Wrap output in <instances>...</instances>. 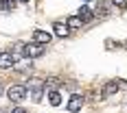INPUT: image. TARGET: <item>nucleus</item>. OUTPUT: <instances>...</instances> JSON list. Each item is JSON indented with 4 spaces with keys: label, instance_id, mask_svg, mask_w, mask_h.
I'll use <instances>...</instances> for the list:
<instances>
[{
    "label": "nucleus",
    "instance_id": "1",
    "mask_svg": "<svg viewBox=\"0 0 127 113\" xmlns=\"http://www.w3.org/2000/svg\"><path fill=\"white\" fill-rule=\"evenodd\" d=\"M29 89H31V94H33V100L37 102V100H42V94H44V89H46V83H44L42 78H31V81H29Z\"/></svg>",
    "mask_w": 127,
    "mask_h": 113
},
{
    "label": "nucleus",
    "instance_id": "2",
    "mask_svg": "<svg viewBox=\"0 0 127 113\" xmlns=\"http://www.w3.org/2000/svg\"><path fill=\"white\" fill-rule=\"evenodd\" d=\"M7 96H9L11 102H22L26 98V87L24 85H11L7 89Z\"/></svg>",
    "mask_w": 127,
    "mask_h": 113
},
{
    "label": "nucleus",
    "instance_id": "3",
    "mask_svg": "<svg viewBox=\"0 0 127 113\" xmlns=\"http://www.w3.org/2000/svg\"><path fill=\"white\" fill-rule=\"evenodd\" d=\"M44 52H46V46H44V44H37V41L24 46V54H26V57H31V59H37V57H42Z\"/></svg>",
    "mask_w": 127,
    "mask_h": 113
},
{
    "label": "nucleus",
    "instance_id": "4",
    "mask_svg": "<svg viewBox=\"0 0 127 113\" xmlns=\"http://www.w3.org/2000/svg\"><path fill=\"white\" fill-rule=\"evenodd\" d=\"M51 39H53V35H51V33H46V31H39V28L33 31V41H37V44L48 46V44H51Z\"/></svg>",
    "mask_w": 127,
    "mask_h": 113
},
{
    "label": "nucleus",
    "instance_id": "5",
    "mask_svg": "<svg viewBox=\"0 0 127 113\" xmlns=\"http://www.w3.org/2000/svg\"><path fill=\"white\" fill-rule=\"evenodd\" d=\"M81 107H83V98H81L79 94L70 96V100H68V111H70V113H77V111H81Z\"/></svg>",
    "mask_w": 127,
    "mask_h": 113
},
{
    "label": "nucleus",
    "instance_id": "6",
    "mask_svg": "<svg viewBox=\"0 0 127 113\" xmlns=\"http://www.w3.org/2000/svg\"><path fill=\"white\" fill-rule=\"evenodd\" d=\"M13 65H15V59H13L11 52H0V70H7Z\"/></svg>",
    "mask_w": 127,
    "mask_h": 113
},
{
    "label": "nucleus",
    "instance_id": "7",
    "mask_svg": "<svg viewBox=\"0 0 127 113\" xmlns=\"http://www.w3.org/2000/svg\"><path fill=\"white\" fill-rule=\"evenodd\" d=\"M118 87H121V85H118V81H110V83L103 87V98H110V96H114L116 91H118Z\"/></svg>",
    "mask_w": 127,
    "mask_h": 113
},
{
    "label": "nucleus",
    "instance_id": "8",
    "mask_svg": "<svg viewBox=\"0 0 127 113\" xmlns=\"http://www.w3.org/2000/svg\"><path fill=\"white\" fill-rule=\"evenodd\" d=\"M53 28H55V35H57V37H62V39L70 35V28H68V24H62V22H57Z\"/></svg>",
    "mask_w": 127,
    "mask_h": 113
},
{
    "label": "nucleus",
    "instance_id": "9",
    "mask_svg": "<svg viewBox=\"0 0 127 113\" xmlns=\"http://www.w3.org/2000/svg\"><path fill=\"white\" fill-rule=\"evenodd\" d=\"M79 17H81V20H83V22H90V20H92V17H94V11H92V9H90V7H86V4H83V7H81V9H79Z\"/></svg>",
    "mask_w": 127,
    "mask_h": 113
},
{
    "label": "nucleus",
    "instance_id": "10",
    "mask_svg": "<svg viewBox=\"0 0 127 113\" xmlns=\"http://www.w3.org/2000/svg\"><path fill=\"white\" fill-rule=\"evenodd\" d=\"M48 102H51L53 107H59V104H62V94H59L57 89H53L51 94H48Z\"/></svg>",
    "mask_w": 127,
    "mask_h": 113
},
{
    "label": "nucleus",
    "instance_id": "11",
    "mask_svg": "<svg viewBox=\"0 0 127 113\" xmlns=\"http://www.w3.org/2000/svg\"><path fill=\"white\" fill-rule=\"evenodd\" d=\"M15 70H20V72H26V70H31L33 65H31V57H26V59H20V61H15Z\"/></svg>",
    "mask_w": 127,
    "mask_h": 113
},
{
    "label": "nucleus",
    "instance_id": "12",
    "mask_svg": "<svg viewBox=\"0 0 127 113\" xmlns=\"http://www.w3.org/2000/svg\"><path fill=\"white\" fill-rule=\"evenodd\" d=\"M13 59H15V61H18V59H20V57H26L24 54V44H20V41H18V44H13Z\"/></svg>",
    "mask_w": 127,
    "mask_h": 113
},
{
    "label": "nucleus",
    "instance_id": "13",
    "mask_svg": "<svg viewBox=\"0 0 127 113\" xmlns=\"http://www.w3.org/2000/svg\"><path fill=\"white\" fill-rule=\"evenodd\" d=\"M66 24H68V28H81V26H83V20H81L79 15H72V17H68Z\"/></svg>",
    "mask_w": 127,
    "mask_h": 113
},
{
    "label": "nucleus",
    "instance_id": "14",
    "mask_svg": "<svg viewBox=\"0 0 127 113\" xmlns=\"http://www.w3.org/2000/svg\"><path fill=\"white\" fill-rule=\"evenodd\" d=\"M44 83H46V89H59V85H62V81H59V78H57V76H51V78H46V81H44Z\"/></svg>",
    "mask_w": 127,
    "mask_h": 113
},
{
    "label": "nucleus",
    "instance_id": "15",
    "mask_svg": "<svg viewBox=\"0 0 127 113\" xmlns=\"http://www.w3.org/2000/svg\"><path fill=\"white\" fill-rule=\"evenodd\" d=\"M107 13H110V4H107V2H99V4H96V9H94V15H107Z\"/></svg>",
    "mask_w": 127,
    "mask_h": 113
},
{
    "label": "nucleus",
    "instance_id": "16",
    "mask_svg": "<svg viewBox=\"0 0 127 113\" xmlns=\"http://www.w3.org/2000/svg\"><path fill=\"white\" fill-rule=\"evenodd\" d=\"M13 7H15V0H0V11L2 13L13 11Z\"/></svg>",
    "mask_w": 127,
    "mask_h": 113
},
{
    "label": "nucleus",
    "instance_id": "17",
    "mask_svg": "<svg viewBox=\"0 0 127 113\" xmlns=\"http://www.w3.org/2000/svg\"><path fill=\"white\" fill-rule=\"evenodd\" d=\"M105 46H107V50H114V48L118 50L123 44H118V41H114V39H107V41H105Z\"/></svg>",
    "mask_w": 127,
    "mask_h": 113
},
{
    "label": "nucleus",
    "instance_id": "18",
    "mask_svg": "<svg viewBox=\"0 0 127 113\" xmlns=\"http://www.w3.org/2000/svg\"><path fill=\"white\" fill-rule=\"evenodd\" d=\"M114 2V7H118V9H127V0H112Z\"/></svg>",
    "mask_w": 127,
    "mask_h": 113
},
{
    "label": "nucleus",
    "instance_id": "19",
    "mask_svg": "<svg viewBox=\"0 0 127 113\" xmlns=\"http://www.w3.org/2000/svg\"><path fill=\"white\" fill-rule=\"evenodd\" d=\"M11 113H26V111H24V109H20V107H18V109H13Z\"/></svg>",
    "mask_w": 127,
    "mask_h": 113
},
{
    "label": "nucleus",
    "instance_id": "20",
    "mask_svg": "<svg viewBox=\"0 0 127 113\" xmlns=\"http://www.w3.org/2000/svg\"><path fill=\"white\" fill-rule=\"evenodd\" d=\"M0 94H2V83H0Z\"/></svg>",
    "mask_w": 127,
    "mask_h": 113
},
{
    "label": "nucleus",
    "instance_id": "21",
    "mask_svg": "<svg viewBox=\"0 0 127 113\" xmlns=\"http://www.w3.org/2000/svg\"><path fill=\"white\" fill-rule=\"evenodd\" d=\"M20 2H29V0H20Z\"/></svg>",
    "mask_w": 127,
    "mask_h": 113
},
{
    "label": "nucleus",
    "instance_id": "22",
    "mask_svg": "<svg viewBox=\"0 0 127 113\" xmlns=\"http://www.w3.org/2000/svg\"><path fill=\"white\" fill-rule=\"evenodd\" d=\"M123 48H127V41H125V46H123Z\"/></svg>",
    "mask_w": 127,
    "mask_h": 113
},
{
    "label": "nucleus",
    "instance_id": "23",
    "mask_svg": "<svg viewBox=\"0 0 127 113\" xmlns=\"http://www.w3.org/2000/svg\"><path fill=\"white\" fill-rule=\"evenodd\" d=\"M0 113H2V111H0Z\"/></svg>",
    "mask_w": 127,
    "mask_h": 113
}]
</instances>
